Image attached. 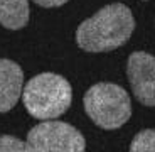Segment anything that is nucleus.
<instances>
[{
  "instance_id": "nucleus-10",
  "label": "nucleus",
  "mask_w": 155,
  "mask_h": 152,
  "mask_svg": "<svg viewBox=\"0 0 155 152\" xmlns=\"http://www.w3.org/2000/svg\"><path fill=\"white\" fill-rule=\"evenodd\" d=\"M32 2L41 5V7L52 8V7H61V5H64L66 2H69V0H32Z\"/></svg>"
},
{
  "instance_id": "nucleus-2",
  "label": "nucleus",
  "mask_w": 155,
  "mask_h": 152,
  "mask_svg": "<svg viewBox=\"0 0 155 152\" xmlns=\"http://www.w3.org/2000/svg\"><path fill=\"white\" fill-rule=\"evenodd\" d=\"M22 101L29 115L37 120H52L66 113L73 101V88L56 73H41L27 81Z\"/></svg>"
},
{
  "instance_id": "nucleus-5",
  "label": "nucleus",
  "mask_w": 155,
  "mask_h": 152,
  "mask_svg": "<svg viewBox=\"0 0 155 152\" xmlns=\"http://www.w3.org/2000/svg\"><path fill=\"white\" fill-rule=\"evenodd\" d=\"M127 76L135 98L145 106H155V56L137 51L128 56Z\"/></svg>"
},
{
  "instance_id": "nucleus-8",
  "label": "nucleus",
  "mask_w": 155,
  "mask_h": 152,
  "mask_svg": "<svg viewBox=\"0 0 155 152\" xmlns=\"http://www.w3.org/2000/svg\"><path fill=\"white\" fill-rule=\"evenodd\" d=\"M132 152H155V130L147 129L138 132L130 144Z\"/></svg>"
},
{
  "instance_id": "nucleus-4",
  "label": "nucleus",
  "mask_w": 155,
  "mask_h": 152,
  "mask_svg": "<svg viewBox=\"0 0 155 152\" xmlns=\"http://www.w3.org/2000/svg\"><path fill=\"white\" fill-rule=\"evenodd\" d=\"M27 142L35 152H83L86 140L83 133L59 120H42L27 133Z\"/></svg>"
},
{
  "instance_id": "nucleus-1",
  "label": "nucleus",
  "mask_w": 155,
  "mask_h": 152,
  "mask_svg": "<svg viewBox=\"0 0 155 152\" xmlns=\"http://www.w3.org/2000/svg\"><path fill=\"white\" fill-rule=\"evenodd\" d=\"M135 31V19L125 4H110L83 20L76 29V42L88 52H106L128 42Z\"/></svg>"
},
{
  "instance_id": "nucleus-9",
  "label": "nucleus",
  "mask_w": 155,
  "mask_h": 152,
  "mask_svg": "<svg viewBox=\"0 0 155 152\" xmlns=\"http://www.w3.org/2000/svg\"><path fill=\"white\" fill-rule=\"evenodd\" d=\"M29 142H24L14 135H0V152H29Z\"/></svg>"
},
{
  "instance_id": "nucleus-7",
  "label": "nucleus",
  "mask_w": 155,
  "mask_h": 152,
  "mask_svg": "<svg viewBox=\"0 0 155 152\" xmlns=\"http://www.w3.org/2000/svg\"><path fill=\"white\" fill-rule=\"evenodd\" d=\"M29 0H0V24L5 29L19 31L29 22Z\"/></svg>"
},
{
  "instance_id": "nucleus-3",
  "label": "nucleus",
  "mask_w": 155,
  "mask_h": 152,
  "mask_svg": "<svg viewBox=\"0 0 155 152\" xmlns=\"http://www.w3.org/2000/svg\"><path fill=\"white\" fill-rule=\"evenodd\" d=\"M86 115L94 125L105 130H116L132 117L128 93L115 83H96L83 98Z\"/></svg>"
},
{
  "instance_id": "nucleus-6",
  "label": "nucleus",
  "mask_w": 155,
  "mask_h": 152,
  "mask_svg": "<svg viewBox=\"0 0 155 152\" xmlns=\"http://www.w3.org/2000/svg\"><path fill=\"white\" fill-rule=\"evenodd\" d=\"M24 90V71L10 59H0V113L10 112Z\"/></svg>"
}]
</instances>
